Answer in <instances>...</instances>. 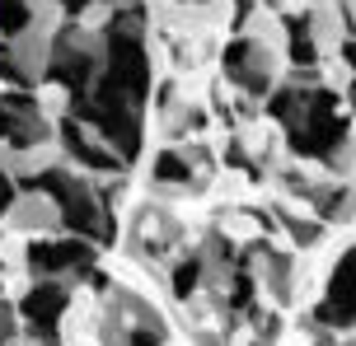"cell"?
I'll return each instance as SVG.
<instances>
[{
    "instance_id": "1",
    "label": "cell",
    "mask_w": 356,
    "mask_h": 346,
    "mask_svg": "<svg viewBox=\"0 0 356 346\" xmlns=\"http://www.w3.org/2000/svg\"><path fill=\"white\" fill-rule=\"evenodd\" d=\"M342 131H347V122L338 117V98L328 89H319L305 98V122L291 127V146L300 155H328L342 141Z\"/></svg>"
},
{
    "instance_id": "2",
    "label": "cell",
    "mask_w": 356,
    "mask_h": 346,
    "mask_svg": "<svg viewBox=\"0 0 356 346\" xmlns=\"http://www.w3.org/2000/svg\"><path fill=\"white\" fill-rule=\"evenodd\" d=\"M108 61H113V66H108V80H113L127 98H141L145 80H150L141 42H136L131 33H122V28H113V33H108Z\"/></svg>"
},
{
    "instance_id": "3",
    "label": "cell",
    "mask_w": 356,
    "mask_h": 346,
    "mask_svg": "<svg viewBox=\"0 0 356 346\" xmlns=\"http://www.w3.org/2000/svg\"><path fill=\"white\" fill-rule=\"evenodd\" d=\"M38 187L52 192V197L61 201V211H66V225H71V230H85V234L99 230V211H94V197L85 192V182L66 178V173H42Z\"/></svg>"
},
{
    "instance_id": "4",
    "label": "cell",
    "mask_w": 356,
    "mask_h": 346,
    "mask_svg": "<svg viewBox=\"0 0 356 346\" xmlns=\"http://www.w3.org/2000/svg\"><path fill=\"white\" fill-rule=\"evenodd\" d=\"M323 323H352L356 318V248L338 262L333 286H328V304L319 309Z\"/></svg>"
},
{
    "instance_id": "5",
    "label": "cell",
    "mask_w": 356,
    "mask_h": 346,
    "mask_svg": "<svg viewBox=\"0 0 356 346\" xmlns=\"http://www.w3.org/2000/svg\"><path fill=\"white\" fill-rule=\"evenodd\" d=\"M29 262H33L38 272H61V267L89 262V248L85 243H33L29 248Z\"/></svg>"
},
{
    "instance_id": "6",
    "label": "cell",
    "mask_w": 356,
    "mask_h": 346,
    "mask_svg": "<svg viewBox=\"0 0 356 346\" xmlns=\"http://www.w3.org/2000/svg\"><path fill=\"white\" fill-rule=\"evenodd\" d=\"M24 313L33 318L38 328H52L56 318L66 313V291L61 286H38V291L24 295Z\"/></svg>"
},
{
    "instance_id": "7",
    "label": "cell",
    "mask_w": 356,
    "mask_h": 346,
    "mask_svg": "<svg viewBox=\"0 0 356 346\" xmlns=\"http://www.w3.org/2000/svg\"><path fill=\"white\" fill-rule=\"evenodd\" d=\"M225 71H230V80L244 85V89H267V75H263L258 52H253L249 42H234L230 52H225Z\"/></svg>"
},
{
    "instance_id": "8",
    "label": "cell",
    "mask_w": 356,
    "mask_h": 346,
    "mask_svg": "<svg viewBox=\"0 0 356 346\" xmlns=\"http://www.w3.org/2000/svg\"><path fill=\"white\" fill-rule=\"evenodd\" d=\"M61 136H66V146H71L75 159H85V164H94V168H113V164H118L113 155H104L99 146H89L85 136H80V127H75V122H66V127H61Z\"/></svg>"
},
{
    "instance_id": "9",
    "label": "cell",
    "mask_w": 356,
    "mask_h": 346,
    "mask_svg": "<svg viewBox=\"0 0 356 346\" xmlns=\"http://www.w3.org/2000/svg\"><path fill=\"white\" fill-rule=\"evenodd\" d=\"M29 28V5L24 0H0V33H24Z\"/></svg>"
},
{
    "instance_id": "10",
    "label": "cell",
    "mask_w": 356,
    "mask_h": 346,
    "mask_svg": "<svg viewBox=\"0 0 356 346\" xmlns=\"http://www.w3.org/2000/svg\"><path fill=\"white\" fill-rule=\"evenodd\" d=\"M291 56H296V66L314 61V37L305 33V19H291Z\"/></svg>"
},
{
    "instance_id": "11",
    "label": "cell",
    "mask_w": 356,
    "mask_h": 346,
    "mask_svg": "<svg viewBox=\"0 0 356 346\" xmlns=\"http://www.w3.org/2000/svg\"><path fill=\"white\" fill-rule=\"evenodd\" d=\"M0 136H5V141H15V146H29V141H33V136H29V127H24V122H19L5 103H0Z\"/></svg>"
},
{
    "instance_id": "12",
    "label": "cell",
    "mask_w": 356,
    "mask_h": 346,
    "mask_svg": "<svg viewBox=\"0 0 356 346\" xmlns=\"http://www.w3.org/2000/svg\"><path fill=\"white\" fill-rule=\"evenodd\" d=\"M155 178H164V182H183V178H188V164H183L178 155H169V150H164L160 159H155Z\"/></svg>"
},
{
    "instance_id": "13",
    "label": "cell",
    "mask_w": 356,
    "mask_h": 346,
    "mask_svg": "<svg viewBox=\"0 0 356 346\" xmlns=\"http://www.w3.org/2000/svg\"><path fill=\"white\" fill-rule=\"evenodd\" d=\"M197 276H202V262H197V257H188V262L174 272V291H178V295H193Z\"/></svg>"
},
{
    "instance_id": "14",
    "label": "cell",
    "mask_w": 356,
    "mask_h": 346,
    "mask_svg": "<svg viewBox=\"0 0 356 346\" xmlns=\"http://www.w3.org/2000/svg\"><path fill=\"white\" fill-rule=\"evenodd\" d=\"M155 342H160L155 332H136V337H131V346H155Z\"/></svg>"
},
{
    "instance_id": "15",
    "label": "cell",
    "mask_w": 356,
    "mask_h": 346,
    "mask_svg": "<svg viewBox=\"0 0 356 346\" xmlns=\"http://www.w3.org/2000/svg\"><path fill=\"white\" fill-rule=\"evenodd\" d=\"M0 75H10V80H19V71L10 66V56H5V52H0Z\"/></svg>"
},
{
    "instance_id": "16",
    "label": "cell",
    "mask_w": 356,
    "mask_h": 346,
    "mask_svg": "<svg viewBox=\"0 0 356 346\" xmlns=\"http://www.w3.org/2000/svg\"><path fill=\"white\" fill-rule=\"evenodd\" d=\"M342 56H347V66H356V42H347V47H342Z\"/></svg>"
},
{
    "instance_id": "17",
    "label": "cell",
    "mask_w": 356,
    "mask_h": 346,
    "mask_svg": "<svg viewBox=\"0 0 356 346\" xmlns=\"http://www.w3.org/2000/svg\"><path fill=\"white\" fill-rule=\"evenodd\" d=\"M61 5H66L71 15H80V10H85V0H61Z\"/></svg>"
},
{
    "instance_id": "18",
    "label": "cell",
    "mask_w": 356,
    "mask_h": 346,
    "mask_svg": "<svg viewBox=\"0 0 356 346\" xmlns=\"http://www.w3.org/2000/svg\"><path fill=\"white\" fill-rule=\"evenodd\" d=\"M352 108H356V89H352Z\"/></svg>"
},
{
    "instance_id": "19",
    "label": "cell",
    "mask_w": 356,
    "mask_h": 346,
    "mask_svg": "<svg viewBox=\"0 0 356 346\" xmlns=\"http://www.w3.org/2000/svg\"><path fill=\"white\" fill-rule=\"evenodd\" d=\"M0 201H5V192H0Z\"/></svg>"
}]
</instances>
